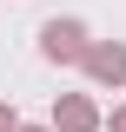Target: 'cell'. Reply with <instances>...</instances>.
<instances>
[{
	"label": "cell",
	"mask_w": 126,
	"mask_h": 132,
	"mask_svg": "<svg viewBox=\"0 0 126 132\" xmlns=\"http://www.w3.org/2000/svg\"><path fill=\"white\" fill-rule=\"evenodd\" d=\"M93 73H100V79H120V73H126V53L120 46H113V53H93Z\"/></svg>",
	"instance_id": "6da1fadb"
},
{
	"label": "cell",
	"mask_w": 126,
	"mask_h": 132,
	"mask_svg": "<svg viewBox=\"0 0 126 132\" xmlns=\"http://www.w3.org/2000/svg\"><path fill=\"white\" fill-rule=\"evenodd\" d=\"M47 53H80V33L73 27H47Z\"/></svg>",
	"instance_id": "7a4b0ae2"
}]
</instances>
